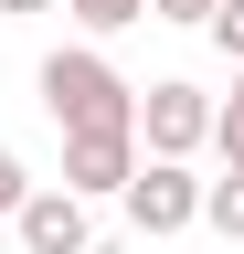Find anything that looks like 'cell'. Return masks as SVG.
Instances as JSON below:
<instances>
[{
  "label": "cell",
  "instance_id": "obj_1",
  "mask_svg": "<svg viewBox=\"0 0 244 254\" xmlns=\"http://www.w3.org/2000/svg\"><path fill=\"white\" fill-rule=\"evenodd\" d=\"M32 85H43V117L64 127V138H138V85L117 74L96 43H53Z\"/></svg>",
  "mask_w": 244,
  "mask_h": 254
},
{
  "label": "cell",
  "instance_id": "obj_2",
  "mask_svg": "<svg viewBox=\"0 0 244 254\" xmlns=\"http://www.w3.org/2000/svg\"><path fill=\"white\" fill-rule=\"evenodd\" d=\"M202 148H212V95H202L191 74L138 85V159H170V170H191Z\"/></svg>",
  "mask_w": 244,
  "mask_h": 254
},
{
  "label": "cell",
  "instance_id": "obj_3",
  "mask_svg": "<svg viewBox=\"0 0 244 254\" xmlns=\"http://www.w3.org/2000/svg\"><path fill=\"white\" fill-rule=\"evenodd\" d=\"M117 212H128V244H170L202 222V170H170V159H138V180L117 190Z\"/></svg>",
  "mask_w": 244,
  "mask_h": 254
},
{
  "label": "cell",
  "instance_id": "obj_4",
  "mask_svg": "<svg viewBox=\"0 0 244 254\" xmlns=\"http://www.w3.org/2000/svg\"><path fill=\"white\" fill-rule=\"evenodd\" d=\"M11 244H21V254H85V244H96V212H85L75 190L32 180V201L11 212Z\"/></svg>",
  "mask_w": 244,
  "mask_h": 254
},
{
  "label": "cell",
  "instance_id": "obj_5",
  "mask_svg": "<svg viewBox=\"0 0 244 254\" xmlns=\"http://www.w3.org/2000/svg\"><path fill=\"white\" fill-rule=\"evenodd\" d=\"M128 180H138V138H64V180H53V190H75L85 212L117 201Z\"/></svg>",
  "mask_w": 244,
  "mask_h": 254
},
{
  "label": "cell",
  "instance_id": "obj_6",
  "mask_svg": "<svg viewBox=\"0 0 244 254\" xmlns=\"http://www.w3.org/2000/svg\"><path fill=\"white\" fill-rule=\"evenodd\" d=\"M64 11H75V32H85V43L106 53V32H128V21H149V0H64Z\"/></svg>",
  "mask_w": 244,
  "mask_h": 254
},
{
  "label": "cell",
  "instance_id": "obj_7",
  "mask_svg": "<svg viewBox=\"0 0 244 254\" xmlns=\"http://www.w3.org/2000/svg\"><path fill=\"white\" fill-rule=\"evenodd\" d=\"M202 222L223 244H244V180H202Z\"/></svg>",
  "mask_w": 244,
  "mask_h": 254
},
{
  "label": "cell",
  "instance_id": "obj_8",
  "mask_svg": "<svg viewBox=\"0 0 244 254\" xmlns=\"http://www.w3.org/2000/svg\"><path fill=\"white\" fill-rule=\"evenodd\" d=\"M212 159H223V180H244V106H212Z\"/></svg>",
  "mask_w": 244,
  "mask_h": 254
},
{
  "label": "cell",
  "instance_id": "obj_9",
  "mask_svg": "<svg viewBox=\"0 0 244 254\" xmlns=\"http://www.w3.org/2000/svg\"><path fill=\"white\" fill-rule=\"evenodd\" d=\"M202 32H212V53H223V64H234V74H244V0H223V11H212Z\"/></svg>",
  "mask_w": 244,
  "mask_h": 254
},
{
  "label": "cell",
  "instance_id": "obj_10",
  "mask_svg": "<svg viewBox=\"0 0 244 254\" xmlns=\"http://www.w3.org/2000/svg\"><path fill=\"white\" fill-rule=\"evenodd\" d=\"M21 201H32V170H21V148H11V138H0V222H11Z\"/></svg>",
  "mask_w": 244,
  "mask_h": 254
},
{
  "label": "cell",
  "instance_id": "obj_11",
  "mask_svg": "<svg viewBox=\"0 0 244 254\" xmlns=\"http://www.w3.org/2000/svg\"><path fill=\"white\" fill-rule=\"evenodd\" d=\"M212 11H223V0H149V21H180V32H202Z\"/></svg>",
  "mask_w": 244,
  "mask_h": 254
},
{
  "label": "cell",
  "instance_id": "obj_12",
  "mask_svg": "<svg viewBox=\"0 0 244 254\" xmlns=\"http://www.w3.org/2000/svg\"><path fill=\"white\" fill-rule=\"evenodd\" d=\"M85 254H149V244H128V233H117V244H106V233H96V244H85Z\"/></svg>",
  "mask_w": 244,
  "mask_h": 254
},
{
  "label": "cell",
  "instance_id": "obj_13",
  "mask_svg": "<svg viewBox=\"0 0 244 254\" xmlns=\"http://www.w3.org/2000/svg\"><path fill=\"white\" fill-rule=\"evenodd\" d=\"M21 11H53V0H0V21H21Z\"/></svg>",
  "mask_w": 244,
  "mask_h": 254
},
{
  "label": "cell",
  "instance_id": "obj_14",
  "mask_svg": "<svg viewBox=\"0 0 244 254\" xmlns=\"http://www.w3.org/2000/svg\"><path fill=\"white\" fill-rule=\"evenodd\" d=\"M234 106H244V74H234Z\"/></svg>",
  "mask_w": 244,
  "mask_h": 254
}]
</instances>
